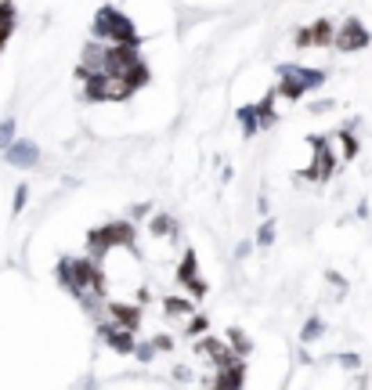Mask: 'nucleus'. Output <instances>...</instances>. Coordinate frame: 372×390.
Instances as JSON below:
<instances>
[{
  "label": "nucleus",
  "instance_id": "obj_1",
  "mask_svg": "<svg viewBox=\"0 0 372 390\" xmlns=\"http://www.w3.org/2000/svg\"><path fill=\"white\" fill-rule=\"evenodd\" d=\"M95 29H98V36H108V44H134V29H130V22L116 11H102Z\"/></svg>",
  "mask_w": 372,
  "mask_h": 390
},
{
  "label": "nucleus",
  "instance_id": "obj_10",
  "mask_svg": "<svg viewBox=\"0 0 372 390\" xmlns=\"http://www.w3.org/2000/svg\"><path fill=\"white\" fill-rule=\"evenodd\" d=\"M271 238H275V225L268 220V225L260 228V246H271Z\"/></svg>",
  "mask_w": 372,
  "mask_h": 390
},
{
  "label": "nucleus",
  "instance_id": "obj_3",
  "mask_svg": "<svg viewBox=\"0 0 372 390\" xmlns=\"http://www.w3.org/2000/svg\"><path fill=\"white\" fill-rule=\"evenodd\" d=\"M369 44V33L362 29V22H355L350 18L347 26H340V36H337V47L340 51H358V47H365Z\"/></svg>",
  "mask_w": 372,
  "mask_h": 390
},
{
  "label": "nucleus",
  "instance_id": "obj_11",
  "mask_svg": "<svg viewBox=\"0 0 372 390\" xmlns=\"http://www.w3.org/2000/svg\"><path fill=\"white\" fill-rule=\"evenodd\" d=\"M318 332H322V325H318V322H307V325H304V340L318 336Z\"/></svg>",
  "mask_w": 372,
  "mask_h": 390
},
{
  "label": "nucleus",
  "instance_id": "obj_6",
  "mask_svg": "<svg viewBox=\"0 0 372 390\" xmlns=\"http://www.w3.org/2000/svg\"><path fill=\"white\" fill-rule=\"evenodd\" d=\"M105 336H108V343H113L116 350H130V332H127V325L116 329V322H108V332H105Z\"/></svg>",
  "mask_w": 372,
  "mask_h": 390
},
{
  "label": "nucleus",
  "instance_id": "obj_7",
  "mask_svg": "<svg viewBox=\"0 0 372 390\" xmlns=\"http://www.w3.org/2000/svg\"><path fill=\"white\" fill-rule=\"evenodd\" d=\"M15 141V120H4L0 123V148H8Z\"/></svg>",
  "mask_w": 372,
  "mask_h": 390
},
{
  "label": "nucleus",
  "instance_id": "obj_12",
  "mask_svg": "<svg viewBox=\"0 0 372 390\" xmlns=\"http://www.w3.org/2000/svg\"><path fill=\"white\" fill-rule=\"evenodd\" d=\"M26 195H29L26 188H18V192H15V210H22V206H26Z\"/></svg>",
  "mask_w": 372,
  "mask_h": 390
},
{
  "label": "nucleus",
  "instance_id": "obj_8",
  "mask_svg": "<svg viewBox=\"0 0 372 390\" xmlns=\"http://www.w3.org/2000/svg\"><path fill=\"white\" fill-rule=\"evenodd\" d=\"M152 231H156V235H170V231H174V220H170V217H156V220H152Z\"/></svg>",
  "mask_w": 372,
  "mask_h": 390
},
{
  "label": "nucleus",
  "instance_id": "obj_4",
  "mask_svg": "<svg viewBox=\"0 0 372 390\" xmlns=\"http://www.w3.org/2000/svg\"><path fill=\"white\" fill-rule=\"evenodd\" d=\"M36 159H40V152H36L33 141H11L8 145V163H15V166H36Z\"/></svg>",
  "mask_w": 372,
  "mask_h": 390
},
{
  "label": "nucleus",
  "instance_id": "obj_9",
  "mask_svg": "<svg viewBox=\"0 0 372 390\" xmlns=\"http://www.w3.org/2000/svg\"><path fill=\"white\" fill-rule=\"evenodd\" d=\"M238 116H243V127H246V134H253V130H257V108H243V113H238Z\"/></svg>",
  "mask_w": 372,
  "mask_h": 390
},
{
  "label": "nucleus",
  "instance_id": "obj_2",
  "mask_svg": "<svg viewBox=\"0 0 372 390\" xmlns=\"http://www.w3.org/2000/svg\"><path fill=\"white\" fill-rule=\"evenodd\" d=\"M282 80H286V95H300V90H314V87H322V80H325V72H318V69H296V65H282Z\"/></svg>",
  "mask_w": 372,
  "mask_h": 390
},
{
  "label": "nucleus",
  "instance_id": "obj_5",
  "mask_svg": "<svg viewBox=\"0 0 372 390\" xmlns=\"http://www.w3.org/2000/svg\"><path fill=\"white\" fill-rule=\"evenodd\" d=\"M329 22H318V26H314V29H304L300 33V44H325L329 40Z\"/></svg>",
  "mask_w": 372,
  "mask_h": 390
}]
</instances>
